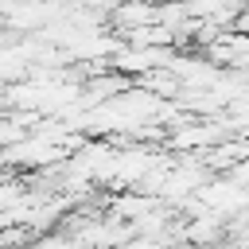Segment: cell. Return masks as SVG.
<instances>
[{
  "label": "cell",
  "mask_w": 249,
  "mask_h": 249,
  "mask_svg": "<svg viewBox=\"0 0 249 249\" xmlns=\"http://www.w3.org/2000/svg\"><path fill=\"white\" fill-rule=\"evenodd\" d=\"M0 23H4V12H0Z\"/></svg>",
  "instance_id": "7a4b0ae2"
},
{
  "label": "cell",
  "mask_w": 249,
  "mask_h": 249,
  "mask_svg": "<svg viewBox=\"0 0 249 249\" xmlns=\"http://www.w3.org/2000/svg\"><path fill=\"white\" fill-rule=\"evenodd\" d=\"M144 23H160V0H117L109 8V27L117 35L144 27Z\"/></svg>",
  "instance_id": "6da1fadb"
}]
</instances>
